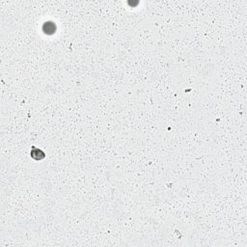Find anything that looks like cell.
<instances>
[{"label": "cell", "mask_w": 247, "mask_h": 247, "mask_svg": "<svg viewBox=\"0 0 247 247\" xmlns=\"http://www.w3.org/2000/svg\"><path fill=\"white\" fill-rule=\"evenodd\" d=\"M55 25L52 22H47L43 25V32L46 34H53L55 32Z\"/></svg>", "instance_id": "6da1fadb"}]
</instances>
